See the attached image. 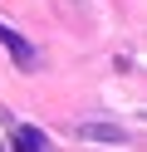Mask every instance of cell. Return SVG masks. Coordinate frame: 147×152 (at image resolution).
<instances>
[{
    "label": "cell",
    "mask_w": 147,
    "mask_h": 152,
    "mask_svg": "<svg viewBox=\"0 0 147 152\" xmlns=\"http://www.w3.org/2000/svg\"><path fill=\"white\" fill-rule=\"evenodd\" d=\"M10 147H15V152H44V132L25 123V128H15V137H10Z\"/></svg>",
    "instance_id": "2"
},
{
    "label": "cell",
    "mask_w": 147,
    "mask_h": 152,
    "mask_svg": "<svg viewBox=\"0 0 147 152\" xmlns=\"http://www.w3.org/2000/svg\"><path fill=\"white\" fill-rule=\"evenodd\" d=\"M0 44L10 49V59H15L20 69H39V54H34V44H29L25 34H15L10 25H0Z\"/></svg>",
    "instance_id": "1"
},
{
    "label": "cell",
    "mask_w": 147,
    "mask_h": 152,
    "mask_svg": "<svg viewBox=\"0 0 147 152\" xmlns=\"http://www.w3.org/2000/svg\"><path fill=\"white\" fill-rule=\"evenodd\" d=\"M83 137H113V142H127V132H118V128H103V123H83Z\"/></svg>",
    "instance_id": "3"
}]
</instances>
